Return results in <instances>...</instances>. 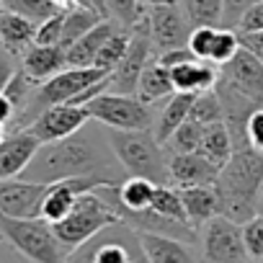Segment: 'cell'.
Returning <instances> with one entry per match:
<instances>
[{"label": "cell", "instance_id": "22", "mask_svg": "<svg viewBox=\"0 0 263 263\" xmlns=\"http://www.w3.org/2000/svg\"><path fill=\"white\" fill-rule=\"evenodd\" d=\"M178 191H181V201H183L186 219L191 222V227L201 230L212 217L219 214L217 186H189V189H178Z\"/></svg>", "mask_w": 263, "mask_h": 263}, {"label": "cell", "instance_id": "40", "mask_svg": "<svg viewBox=\"0 0 263 263\" xmlns=\"http://www.w3.org/2000/svg\"><path fill=\"white\" fill-rule=\"evenodd\" d=\"M16 60H18V57H13L11 52H6L3 47H0V90H3V88L8 85V80H11V78H13V72L18 70Z\"/></svg>", "mask_w": 263, "mask_h": 263}, {"label": "cell", "instance_id": "18", "mask_svg": "<svg viewBox=\"0 0 263 263\" xmlns=\"http://www.w3.org/2000/svg\"><path fill=\"white\" fill-rule=\"evenodd\" d=\"M137 235L150 263H204V258L196 255V250L186 240L155 235V232H137Z\"/></svg>", "mask_w": 263, "mask_h": 263}, {"label": "cell", "instance_id": "48", "mask_svg": "<svg viewBox=\"0 0 263 263\" xmlns=\"http://www.w3.org/2000/svg\"><path fill=\"white\" fill-rule=\"evenodd\" d=\"M260 260H263V258H260Z\"/></svg>", "mask_w": 263, "mask_h": 263}, {"label": "cell", "instance_id": "32", "mask_svg": "<svg viewBox=\"0 0 263 263\" xmlns=\"http://www.w3.org/2000/svg\"><path fill=\"white\" fill-rule=\"evenodd\" d=\"M150 209H153L155 214H160V217H168V219H176V222H189V219H186L183 201H181V191H178L176 186H158ZM189 224H191V222H189Z\"/></svg>", "mask_w": 263, "mask_h": 263}, {"label": "cell", "instance_id": "21", "mask_svg": "<svg viewBox=\"0 0 263 263\" xmlns=\"http://www.w3.org/2000/svg\"><path fill=\"white\" fill-rule=\"evenodd\" d=\"M36 26L39 24L29 21L26 16H18L13 11H3V8H0V47L21 60V54L34 44Z\"/></svg>", "mask_w": 263, "mask_h": 263}, {"label": "cell", "instance_id": "15", "mask_svg": "<svg viewBox=\"0 0 263 263\" xmlns=\"http://www.w3.org/2000/svg\"><path fill=\"white\" fill-rule=\"evenodd\" d=\"M171 186L189 189V186H214L219 178V168L204 153H171Z\"/></svg>", "mask_w": 263, "mask_h": 263}, {"label": "cell", "instance_id": "42", "mask_svg": "<svg viewBox=\"0 0 263 263\" xmlns=\"http://www.w3.org/2000/svg\"><path fill=\"white\" fill-rule=\"evenodd\" d=\"M240 42L253 52V54H258L260 60H263V31H253V34H242L240 36Z\"/></svg>", "mask_w": 263, "mask_h": 263}, {"label": "cell", "instance_id": "44", "mask_svg": "<svg viewBox=\"0 0 263 263\" xmlns=\"http://www.w3.org/2000/svg\"><path fill=\"white\" fill-rule=\"evenodd\" d=\"M255 217H263V183L255 194Z\"/></svg>", "mask_w": 263, "mask_h": 263}, {"label": "cell", "instance_id": "29", "mask_svg": "<svg viewBox=\"0 0 263 263\" xmlns=\"http://www.w3.org/2000/svg\"><path fill=\"white\" fill-rule=\"evenodd\" d=\"M0 8H3V11H13V13H18V16H26V18L34 21V24H42V21H47L49 16L65 11V8H60V6L54 3V0H3V3H0Z\"/></svg>", "mask_w": 263, "mask_h": 263}, {"label": "cell", "instance_id": "30", "mask_svg": "<svg viewBox=\"0 0 263 263\" xmlns=\"http://www.w3.org/2000/svg\"><path fill=\"white\" fill-rule=\"evenodd\" d=\"M189 119L209 126V124H217V121H224V106H222V98L219 93L212 88V90H204L194 98V106H191V114Z\"/></svg>", "mask_w": 263, "mask_h": 263}, {"label": "cell", "instance_id": "13", "mask_svg": "<svg viewBox=\"0 0 263 263\" xmlns=\"http://www.w3.org/2000/svg\"><path fill=\"white\" fill-rule=\"evenodd\" d=\"M219 78L263 108V60L253 54L245 44L237 49V54L227 65H222Z\"/></svg>", "mask_w": 263, "mask_h": 263}, {"label": "cell", "instance_id": "24", "mask_svg": "<svg viewBox=\"0 0 263 263\" xmlns=\"http://www.w3.org/2000/svg\"><path fill=\"white\" fill-rule=\"evenodd\" d=\"M176 93L173 80H171V70L158 60V54H153V60L147 62V67L142 70L140 85H137V98H142L145 103H158L163 98H171Z\"/></svg>", "mask_w": 263, "mask_h": 263}, {"label": "cell", "instance_id": "3", "mask_svg": "<svg viewBox=\"0 0 263 263\" xmlns=\"http://www.w3.org/2000/svg\"><path fill=\"white\" fill-rule=\"evenodd\" d=\"M108 145L119 165L137 178H147L158 186H171V168L163 145L153 135V129H111Z\"/></svg>", "mask_w": 263, "mask_h": 263}, {"label": "cell", "instance_id": "31", "mask_svg": "<svg viewBox=\"0 0 263 263\" xmlns=\"http://www.w3.org/2000/svg\"><path fill=\"white\" fill-rule=\"evenodd\" d=\"M204 124L194 121V119H186L176 132L173 137L168 140V150L171 153H199L201 150V140H204Z\"/></svg>", "mask_w": 263, "mask_h": 263}, {"label": "cell", "instance_id": "6", "mask_svg": "<svg viewBox=\"0 0 263 263\" xmlns=\"http://www.w3.org/2000/svg\"><path fill=\"white\" fill-rule=\"evenodd\" d=\"M85 111L90 114V121L106 124L108 129H153V111L150 103H145L137 96H124V93H111L103 90L96 98L85 103Z\"/></svg>", "mask_w": 263, "mask_h": 263}, {"label": "cell", "instance_id": "28", "mask_svg": "<svg viewBox=\"0 0 263 263\" xmlns=\"http://www.w3.org/2000/svg\"><path fill=\"white\" fill-rule=\"evenodd\" d=\"M129 36H132V29L119 26V29H116V31H114L108 39H106V44L101 47L98 60H96V67L111 75V72L116 70V65L121 62V57H124L126 47H129Z\"/></svg>", "mask_w": 263, "mask_h": 263}, {"label": "cell", "instance_id": "23", "mask_svg": "<svg viewBox=\"0 0 263 263\" xmlns=\"http://www.w3.org/2000/svg\"><path fill=\"white\" fill-rule=\"evenodd\" d=\"M194 93H173L168 98V103L163 106V111L158 114L155 119V129H153V135L158 137V142L165 147L168 140L173 137V132L189 119L191 114V106H194Z\"/></svg>", "mask_w": 263, "mask_h": 263}, {"label": "cell", "instance_id": "14", "mask_svg": "<svg viewBox=\"0 0 263 263\" xmlns=\"http://www.w3.org/2000/svg\"><path fill=\"white\" fill-rule=\"evenodd\" d=\"M240 47V36L235 34V29L227 26H196L189 36V49L199 60L212 65H227Z\"/></svg>", "mask_w": 263, "mask_h": 263}, {"label": "cell", "instance_id": "43", "mask_svg": "<svg viewBox=\"0 0 263 263\" xmlns=\"http://www.w3.org/2000/svg\"><path fill=\"white\" fill-rule=\"evenodd\" d=\"M183 0H140L142 8H150V6H181Z\"/></svg>", "mask_w": 263, "mask_h": 263}, {"label": "cell", "instance_id": "19", "mask_svg": "<svg viewBox=\"0 0 263 263\" xmlns=\"http://www.w3.org/2000/svg\"><path fill=\"white\" fill-rule=\"evenodd\" d=\"M119 29L116 21L111 18H103L98 26H93L88 34H83L75 44H70L65 52H67V67H96V60H98V52L101 47L106 44V39Z\"/></svg>", "mask_w": 263, "mask_h": 263}, {"label": "cell", "instance_id": "16", "mask_svg": "<svg viewBox=\"0 0 263 263\" xmlns=\"http://www.w3.org/2000/svg\"><path fill=\"white\" fill-rule=\"evenodd\" d=\"M39 147H42V142L29 129L8 132V137L0 142V181L18 178L26 171V165L34 160Z\"/></svg>", "mask_w": 263, "mask_h": 263}, {"label": "cell", "instance_id": "10", "mask_svg": "<svg viewBox=\"0 0 263 263\" xmlns=\"http://www.w3.org/2000/svg\"><path fill=\"white\" fill-rule=\"evenodd\" d=\"M142 16H145V24L150 29V39L158 54L168 49L189 47V36L194 26L181 6H150L142 11Z\"/></svg>", "mask_w": 263, "mask_h": 263}, {"label": "cell", "instance_id": "4", "mask_svg": "<svg viewBox=\"0 0 263 263\" xmlns=\"http://www.w3.org/2000/svg\"><path fill=\"white\" fill-rule=\"evenodd\" d=\"M116 224H121V217H119L116 206L111 204V199L106 196V191L101 186L96 191L83 194L75 201L72 212L65 219L54 222L52 227H54V235L60 237V242L72 253L75 248H80L83 242L96 237L98 232L116 227Z\"/></svg>", "mask_w": 263, "mask_h": 263}, {"label": "cell", "instance_id": "46", "mask_svg": "<svg viewBox=\"0 0 263 263\" xmlns=\"http://www.w3.org/2000/svg\"><path fill=\"white\" fill-rule=\"evenodd\" d=\"M6 242V237H3V232H0V245H3Z\"/></svg>", "mask_w": 263, "mask_h": 263}, {"label": "cell", "instance_id": "9", "mask_svg": "<svg viewBox=\"0 0 263 263\" xmlns=\"http://www.w3.org/2000/svg\"><path fill=\"white\" fill-rule=\"evenodd\" d=\"M153 54H155V47H153V39H150V29L145 24V16H140V21L132 26L129 47H126L121 62L108 75L111 78V88L108 90L111 93H124V96H137V85H140L142 70L147 67Z\"/></svg>", "mask_w": 263, "mask_h": 263}, {"label": "cell", "instance_id": "7", "mask_svg": "<svg viewBox=\"0 0 263 263\" xmlns=\"http://www.w3.org/2000/svg\"><path fill=\"white\" fill-rule=\"evenodd\" d=\"M199 250L204 263H250L242 224L217 214L199 230Z\"/></svg>", "mask_w": 263, "mask_h": 263}, {"label": "cell", "instance_id": "2", "mask_svg": "<svg viewBox=\"0 0 263 263\" xmlns=\"http://www.w3.org/2000/svg\"><path fill=\"white\" fill-rule=\"evenodd\" d=\"M263 183V153L255 147H237L217 178L219 214L245 224L255 217V194Z\"/></svg>", "mask_w": 263, "mask_h": 263}, {"label": "cell", "instance_id": "33", "mask_svg": "<svg viewBox=\"0 0 263 263\" xmlns=\"http://www.w3.org/2000/svg\"><path fill=\"white\" fill-rule=\"evenodd\" d=\"M101 3H103L106 16L111 21H116L119 26H126V29H132L142 16L140 0H101Z\"/></svg>", "mask_w": 263, "mask_h": 263}, {"label": "cell", "instance_id": "37", "mask_svg": "<svg viewBox=\"0 0 263 263\" xmlns=\"http://www.w3.org/2000/svg\"><path fill=\"white\" fill-rule=\"evenodd\" d=\"M248 145L263 153V108H255L248 119Z\"/></svg>", "mask_w": 263, "mask_h": 263}, {"label": "cell", "instance_id": "39", "mask_svg": "<svg viewBox=\"0 0 263 263\" xmlns=\"http://www.w3.org/2000/svg\"><path fill=\"white\" fill-rule=\"evenodd\" d=\"M158 54V52H155ZM158 60L171 70V67H178V65H183V62H189V60H199L189 47H181V49H168V52H160L158 54Z\"/></svg>", "mask_w": 263, "mask_h": 263}, {"label": "cell", "instance_id": "1", "mask_svg": "<svg viewBox=\"0 0 263 263\" xmlns=\"http://www.w3.org/2000/svg\"><path fill=\"white\" fill-rule=\"evenodd\" d=\"M88 124L65 140L42 145L36 150L34 160L21 173V178H29V181H36V183H57V181H65V178L96 176V173L119 176L121 165H119V160H116V155L108 145V137L101 140L96 132L88 129Z\"/></svg>", "mask_w": 263, "mask_h": 263}, {"label": "cell", "instance_id": "11", "mask_svg": "<svg viewBox=\"0 0 263 263\" xmlns=\"http://www.w3.org/2000/svg\"><path fill=\"white\" fill-rule=\"evenodd\" d=\"M49 183H36L29 178H6L0 181V214L16 219L42 217V204Z\"/></svg>", "mask_w": 263, "mask_h": 263}, {"label": "cell", "instance_id": "45", "mask_svg": "<svg viewBox=\"0 0 263 263\" xmlns=\"http://www.w3.org/2000/svg\"><path fill=\"white\" fill-rule=\"evenodd\" d=\"M6 137H8V126H6L3 121H0V142H3Z\"/></svg>", "mask_w": 263, "mask_h": 263}, {"label": "cell", "instance_id": "27", "mask_svg": "<svg viewBox=\"0 0 263 263\" xmlns=\"http://www.w3.org/2000/svg\"><path fill=\"white\" fill-rule=\"evenodd\" d=\"M183 11L191 26H222L224 0H183Z\"/></svg>", "mask_w": 263, "mask_h": 263}, {"label": "cell", "instance_id": "41", "mask_svg": "<svg viewBox=\"0 0 263 263\" xmlns=\"http://www.w3.org/2000/svg\"><path fill=\"white\" fill-rule=\"evenodd\" d=\"M16 106H13V101L3 93V90H0V121H3L6 126H8V132H11V124L16 121Z\"/></svg>", "mask_w": 263, "mask_h": 263}, {"label": "cell", "instance_id": "34", "mask_svg": "<svg viewBox=\"0 0 263 263\" xmlns=\"http://www.w3.org/2000/svg\"><path fill=\"white\" fill-rule=\"evenodd\" d=\"M242 240H245L250 260H260L263 258V217H253L250 222L242 224Z\"/></svg>", "mask_w": 263, "mask_h": 263}, {"label": "cell", "instance_id": "38", "mask_svg": "<svg viewBox=\"0 0 263 263\" xmlns=\"http://www.w3.org/2000/svg\"><path fill=\"white\" fill-rule=\"evenodd\" d=\"M242 34H253V31H263V0H258V3L242 16L240 26H237Z\"/></svg>", "mask_w": 263, "mask_h": 263}, {"label": "cell", "instance_id": "47", "mask_svg": "<svg viewBox=\"0 0 263 263\" xmlns=\"http://www.w3.org/2000/svg\"><path fill=\"white\" fill-rule=\"evenodd\" d=\"M250 263H263V260H250Z\"/></svg>", "mask_w": 263, "mask_h": 263}, {"label": "cell", "instance_id": "20", "mask_svg": "<svg viewBox=\"0 0 263 263\" xmlns=\"http://www.w3.org/2000/svg\"><path fill=\"white\" fill-rule=\"evenodd\" d=\"M171 80H173V88L176 93H204V90H212L219 80V70L212 67V62H204V60H189L178 67H171Z\"/></svg>", "mask_w": 263, "mask_h": 263}, {"label": "cell", "instance_id": "35", "mask_svg": "<svg viewBox=\"0 0 263 263\" xmlns=\"http://www.w3.org/2000/svg\"><path fill=\"white\" fill-rule=\"evenodd\" d=\"M62 24H65V11L49 16L47 21H42L36 26V36L34 44H60L62 42Z\"/></svg>", "mask_w": 263, "mask_h": 263}, {"label": "cell", "instance_id": "12", "mask_svg": "<svg viewBox=\"0 0 263 263\" xmlns=\"http://www.w3.org/2000/svg\"><path fill=\"white\" fill-rule=\"evenodd\" d=\"M88 121H90V114L85 111V106L60 103V106H52V108L42 111L26 129L42 145H47V142H57V140H65V137L75 135V132L83 129Z\"/></svg>", "mask_w": 263, "mask_h": 263}, {"label": "cell", "instance_id": "25", "mask_svg": "<svg viewBox=\"0 0 263 263\" xmlns=\"http://www.w3.org/2000/svg\"><path fill=\"white\" fill-rule=\"evenodd\" d=\"M199 153H204L219 171L227 165V160L235 153V140H232V132H230L227 121H217V124H209L204 129V140H201Z\"/></svg>", "mask_w": 263, "mask_h": 263}, {"label": "cell", "instance_id": "17", "mask_svg": "<svg viewBox=\"0 0 263 263\" xmlns=\"http://www.w3.org/2000/svg\"><path fill=\"white\" fill-rule=\"evenodd\" d=\"M18 65L34 83H44L67 67V52L60 44H31L21 54Z\"/></svg>", "mask_w": 263, "mask_h": 263}, {"label": "cell", "instance_id": "5", "mask_svg": "<svg viewBox=\"0 0 263 263\" xmlns=\"http://www.w3.org/2000/svg\"><path fill=\"white\" fill-rule=\"evenodd\" d=\"M0 232L6 242L31 263H67L70 250L54 235V227L42 219H16L0 214Z\"/></svg>", "mask_w": 263, "mask_h": 263}, {"label": "cell", "instance_id": "26", "mask_svg": "<svg viewBox=\"0 0 263 263\" xmlns=\"http://www.w3.org/2000/svg\"><path fill=\"white\" fill-rule=\"evenodd\" d=\"M103 18H108L103 11H98L96 6H78V8H67L65 11V24H62V42L60 47H70L75 44L83 34H88L93 26H98Z\"/></svg>", "mask_w": 263, "mask_h": 263}, {"label": "cell", "instance_id": "36", "mask_svg": "<svg viewBox=\"0 0 263 263\" xmlns=\"http://www.w3.org/2000/svg\"><path fill=\"white\" fill-rule=\"evenodd\" d=\"M258 3V0H224V18H222V26L227 29H237L242 16Z\"/></svg>", "mask_w": 263, "mask_h": 263}, {"label": "cell", "instance_id": "8", "mask_svg": "<svg viewBox=\"0 0 263 263\" xmlns=\"http://www.w3.org/2000/svg\"><path fill=\"white\" fill-rule=\"evenodd\" d=\"M111 230V227H108ZM67 263H150L140 235L129 227L126 237H108L106 230L75 248L67 255Z\"/></svg>", "mask_w": 263, "mask_h": 263}]
</instances>
